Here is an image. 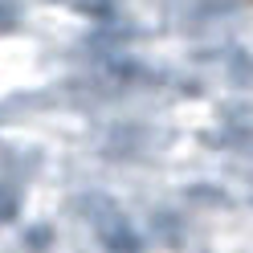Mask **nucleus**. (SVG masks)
<instances>
[{"mask_svg": "<svg viewBox=\"0 0 253 253\" xmlns=\"http://www.w3.org/2000/svg\"><path fill=\"white\" fill-rule=\"evenodd\" d=\"M98 245H102V253H143V237L119 216L98 229Z\"/></svg>", "mask_w": 253, "mask_h": 253, "instance_id": "f257e3e1", "label": "nucleus"}, {"mask_svg": "<svg viewBox=\"0 0 253 253\" xmlns=\"http://www.w3.org/2000/svg\"><path fill=\"white\" fill-rule=\"evenodd\" d=\"M74 212H78V216H86L94 229H102V225H110V220H119V216H123V212H119V204L110 200V196H98V192L78 196V200H74Z\"/></svg>", "mask_w": 253, "mask_h": 253, "instance_id": "f03ea898", "label": "nucleus"}, {"mask_svg": "<svg viewBox=\"0 0 253 253\" xmlns=\"http://www.w3.org/2000/svg\"><path fill=\"white\" fill-rule=\"evenodd\" d=\"M66 4H74L78 12H86V17H110V12H115V0H66Z\"/></svg>", "mask_w": 253, "mask_h": 253, "instance_id": "7ed1b4c3", "label": "nucleus"}, {"mask_svg": "<svg viewBox=\"0 0 253 253\" xmlns=\"http://www.w3.org/2000/svg\"><path fill=\"white\" fill-rule=\"evenodd\" d=\"M53 245V229L49 225H33L25 233V249H49Z\"/></svg>", "mask_w": 253, "mask_h": 253, "instance_id": "20e7f679", "label": "nucleus"}]
</instances>
